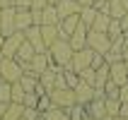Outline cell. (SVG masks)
Returning <instances> with one entry per match:
<instances>
[{
	"label": "cell",
	"mask_w": 128,
	"mask_h": 120,
	"mask_svg": "<svg viewBox=\"0 0 128 120\" xmlns=\"http://www.w3.org/2000/svg\"><path fill=\"white\" fill-rule=\"evenodd\" d=\"M46 55H48V60L56 65V67H60V70L70 67L72 48H70V43H68V39H58V41H53L48 48H46Z\"/></svg>",
	"instance_id": "6da1fadb"
},
{
	"label": "cell",
	"mask_w": 128,
	"mask_h": 120,
	"mask_svg": "<svg viewBox=\"0 0 128 120\" xmlns=\"http://www.w3.org/2000/svg\"><path fill=\"white\" fill-rule=\"evenodd\" d=\"M22 75H24V70L14 58H0V79L12 84V82H20Z\"/></svg>",
	"instance_id": "7a4b0ae2"
},
{
	"label": "cell",
	"mask_w": 128,
	"mask_h": 120,
	"mask_svg": "<svg viewBox=\"0 0 128 120\" xmlns=\"http://www.w3.org/2000/svg\"><path fill=\"white\" fill-rule=\"evenodd\" d=\"M87 48H92L94 53H102V55H106L109 48H111V39H109V34L90 29V31H87Z\"/></svg>",
	"instance_id": "3957f363"
},
{
	"label": "cell",
	"mask_w": 128,
	"mask_h": 120,
	"mask_svg": "<svg viewBox=\"0 0 128 120\" xmlns=\"http://www.w3.org/2000/svg\"><path fill=\"white\" fill-rule=\"evenodd\" d=\"M22 41H24V31H12L10 36H5L2 43H0V58H14Z\"/></svg>",
	"instance_id": "277c9868"
},
{
	"label": "cell",
	"mask_w": 128,
	"mask_h": 120,
	"mask_svg": "<svg viewBox=\"0 0 128 120\" xmlns=\"http://www.w3.org/2000/svg\"><path fill=\"white\" fill-rule=\"evenodd\" d=\"M51 96V106H58V108H70L75 103V91L72 89H51L48 91Z\"/></svg>",
	"instance_id": "5b68a950"
},
{
	"label": "cell",
	"mask_w": 128,
	"mask_h": 120,
	"mask_svg": "<svg viewBox=\"0 0 128 120\" xmlns=\"http://www.w3.org/2000/svg\"><path fill=\"white\" fill-rule=\"evenodd\" d=\"M92 55H94V50L92 48H80V50H72V58H70V70L80 72V70H85V67H90V63H92Z\"/></svg>",
	"instance_id": "8992f818"
},
{
	"label": "cell",
	"mask_w": 128,
	"mask_h": 120,
	"mask_svg": "<svg viewBox=\"0 0 128 120\" xmlns=\"http://www.w3.org/2000/svg\"><path fill=\"white\" fill-rule=\"evenodd\" d=\"M48 65H51V60H48V55H46V53H34V58H32L29 63L22 65V70L29 72V75H36V77H39V75H41Z\"/></svg>",
	"instance_id": "52a82bcc"
},
{
	"label": "cell",
	"mask_w": 128,
	"mask_h": 120,
	"mask_svg": "<svg viewBox=\"0 0 128 120\" xmlns=\"http://www.w3.org/2000/svg\"><path fill=\"white\" fill-rule=\"evenodd\" d=\"M109 79L114 84H126L128 82V63L126 60H118V63H111L109 65Z\"/></svg>",
	"instance_id": "ba28073f"
},
{
	"label": "cell",
	"mask_w": 128,
	"mask_h": 120,
	"mask_svg": "<svg viewBox=\"0 0 128 120\" xmlns=\"http://www.w3.org/2000/svg\"><path fill=\"white\" fill-rule=\"evenodd\" d=\"M72 91H75V103H80V106H87V103L94 99V86L82 82V79L72 86Z\"/></svg>",
	"instance_id": "9c48e42d"
},
{
	"label": "cell",
	"mask_w": 128,
	"mask_h": 120,
	"mask_svg": "<svg viewBox=\"0 0 128 120\" xmlns=\"http://www.w3.org/2000/svg\"><path fill=\"white\" fill-rule=\"evenodd\" d=\"M87 31H90V29L80 22L78 27H75V31L68 36V43H70L72 50H80V48H85V46H87Z\"/></svg>",
	"instance_id": "30bf717a"
},
{
	"label": "cell",
	"mask_w": 128,
	"mask_h": 120,
	"mask_svg": "<svg viewBox=\"0 0 128 120\" xmlns=\"http://www.w3.org/2000/svg\"><path fill=\"white\" fill-rule=\"evenodd\" d=\"M80 24V12L78 14H68L58 22V39H68V36L75 31V27Z\"/></svg>",
	"instance_id": "8fae6325"
},
{
	"label": "cell",
	"mask_w": 128,
	"mask_h": 120,
	"mask_svg": "<svg viewBox=\"0 0 128 120\" xmlns=\"http://www.w3.org/2000/svg\"><path fill=\"white\" fill-rule=\"evenodd\" d=\"M24 39L34 46L36 53H46V46H44V41H41V27H39V24H32L29 29H24Z\"/></svg>",
	"instance_id": "7c38bea8"
},
{
	"label": "cell",
	"mask_w": 128,
	"mask_h": 120,
	"mask_svg": "<svg viewBox=\"0 0 128 120\" xmlns=\"http://www.w3.org/2000/svg\"><path fill=\"white\" fill-rule=\"evenodd\" d=\"M34 24L32 22V7H14V29L24 31Z\"/></svg>",
	"instance_id": "4fadbf2b"
},
{
	"label": "cell",
	"mask_w": 128,
	"mask_h": 120,
	"mask_svg": "<svg viewBox=\"0 0 128 120\" xmlns=\"http://www.w3.org/2000/svg\"><path fill=\"white\" fill-rule=\"evenodd\" d=\"M0 29H2V36H10L12 31H17L14 29V5L0 10Z\"/></svg>",
	"instance_id": "5bb4252c"
},
{
	"label": "cell",
	"mask_w": 128,
	"mask_h": 120,
	"mask_svg": "<svg viewBox=\"0 0 128 120\" xmlns=\"http://www.w3.org/2000/svg\"><path fill=\"white\" fill-rule=\"evenodd\" d=\"M85 113L90 115V118L94 120H102L104 115H106V106H104V99H92L90 103L85 106Z\"/></svg>",
	"instance_id": "9a60e30c"
},
{
	"label": "cell",
	"mask_w": 128,
	"mask_h": 120,
	"mask_svg": "<svg viewBox=\"0 0 128 120\" xmlns=\"http://www.w3.org/2000/svg\"><path fill=\"white\" fill-rule=\"evenodd\" d=\"M58 70H60V67H56V65L51 63L48 67L39 75V84H41L46 91H51V89H53V82H56V72H58Z\"/></svg>",
	"instance_id": "2e32d148"
},
{
	"label": "cell",
	"mask_w": 128,
	"mask_h": 120,
	"mask_svg": "<svg viewBox=\"0 0 128 120\" xmlns=\"http://www.w3.org/2000/svg\"><path fill=\"white\" fill-rule=\"evenodd\" d=\"M56 10H58V17L63 19V17H68V14H78L80 12V2L78 0H58Z\"/></svg>",
	"instance_id": "e0dca14e"
},
{
	"label": "cell",
	"mask_w": 128,
	"mask_h": 120,
	"mask_svg": "<svg viewBox=\"0 0 128 120\" xmlns=\"http://www.w3.org/2000/svg\"><path fill=\"white\" fill-rule=\"evenodd\" d=\"M34 53H36V50H34V46H32V43L24 39V41H22V46L17 48V53H14V60H17L20 65H24V63H29V60L34 58Z\"/></svg>",
	"instance_id": "ac0fdd59"
},
{
	"label": "cell",
	"mask_w": 128,
	"mask_h": 120,
	"mask_svg": "<svg viewBox=\"0 0 128 120\" xmlns=\"http://www.w3.org/2000/svg\"><path fill=\"white\" fill-rule=\"evenodd\" d=\"M24 118V103H20V101H10L5 108V115H2V120H20Z\"/></svg>",
	"instance_id": "d6986e66"
},
{
	"label": "cell",
	"mask_w": 128,
	"mask_h": 120,
	"mask_svg": "<svg viewBox=\"0 0 128 120\" xmlns=\"http://www.w3.org/2000/svg\"><path fill=\"white\" fill-rule=\"evenodd\" d=\"M41 41L46 48L53 41H58V24H41Z\"/></svg>",
	"instance_id": "ffe728a7"
},
{
	"label": "cell",
	"mask_w": 128,
	"mask_h": 120,
	"mask_svg": "<svg viewBox=\"0 0 128 120\" xmlns=\"http://www.w3.org/2000/svg\"><path fill=\"white\" fill-rule=\"evenodd\" d=\"M41 118H44V120H70V115H68L65 108L51 106L48 111H44V113H41Z\"/></svg>",
	"instance_id": "44dd1931"
},
{
	"label": "cell",
	"mask_w": 128,
	"mask_h": 120,
	"mask_svg": "<svg viewBox=\"0 0 128 120\" xmlns=\"http://www.w3.org/2000/svg\"><path fill=\"white\" fill-rule=\"evenodd\" d=\"M58 22H60V17H58L56 5H46L41 10V24H58Z\"/></svg>",
	"instance_id": "7402d4cb"
},
{
	"label": "cell",
	"mask_w": 128,
	"mask_h": 120,
	"mask_svg": "<svg viewBox=\"0 0 128 120\" xmlns=\"http://www.w3.org/2000/svg\"><path fill=\"white\" fill-rule=\"evenodd\" d=\"M97 12H99V10H97L94 5L80 7V22H82V24H85V27L90 29V27H92V22H94V17H97Z\"/></svg>",
	"instance_id": "603a6c76"
},
{
	"label": "cell",
	"mask_w": 128,
	"mask_h": 120,
	"mask_svg": "<svg viewBox=\"0 0 128 120\" xmlns=\"http://www.w3.org/2000/svg\"><path fill=\"white\" fill-rule=\"evenodd\" d=\"M109 22H111V17H109L106 12H97V17H94V22H92L90 29H94V31H104V34H106Z\"/></svg>",
	"instance_id": "cb8c5ba5"
},
{
	"label": "cell",
	"mask_w": 128,
	"mask_h": 120,
	"mask_svg": "<svg viewBox=\"0 0 128 120\" xmlns=\"http://www.w3.org/2000/svg\"><path fill=\"white\" fill-rule=\"evenodd\" d=\"M106 82H109V65L104 63L102 67H97V75H94V89H104Z\"/></svg>",
	"instance_id": "d4e9b609"
},
{
	"label": "cell",
	"mask_w": 128,
	"mask_h": 120,
	"mask_svg": "<svg viewBox=\"0 0 128 120\" xmlns=\"http://www.w3.org/2000/svg\"><path fill=\"white\" fill-rule=\"evenodd\" d=\"M20 84L24 91H36V86H39V77L36 75H29V72H24L20 77Z\"/></svg>",
	"instance_id": "484cf974"
},
{
	"label": "cell",
	"mask_w": 128,
	"mask_h": 120,
	"mask_svg": "<svg viewBox=\"0 0 128 120\" xmlns=\"http://www.w3.org/2000/svg\"><path fill=\"white\" fill-rule=\"evenodd\" d=\"M123 14H126V10H123L121 0H109V17L111 19H121Z\"/></svg>",
	"instance_id": "4316f807"
},
{
	"label": "cell",
	"mask_w": 128,
	"mask_h": 120,
	"mask_svg": "<svg viewBox=\"0 0 128 120\" xmlns=\"http://www.w3.org/2000/svg\"><path fill=\"white\" fill-rule=\"evenodd\" d=\"M0 101L2 103H10L12 101V84L5 82V79H0Z\"/></svg>",
	"instance_id": "83f0119b"
},
{
	"label": "cell",
	"mask_w": 128,
	"mask_h": 120,
	"mask_svg": "<svg viewBox=\"0 0 128 120\" xmlns=\"http://www.w3.org/2000/svg\"><path fill=\"white\" fill-rule=\"evenodd\" d=\"M104 106H106V115L116 118L118 111H121V101H118V99H104Z\"/></svg>",
	"instance_id": "f1b7e54d"
},
{
	"label": "cell",
	"mask_w": 128,
	"mask_h": 120,
	"mask_svg": "<svg viewBox=\"0 0 128 120\" xmlns=\"http://www.w3.org/2000/svg\"><path fill=\"white\" fill-rule=\"evenodd\" d=\"M106 34H109V39H111V41H114V39H118V36H123L121 22H118V19H111V22H109V29H106Z\"/></svg>",
	"instance_id": "f546056e"
},
{
	"label": "cell",
	"mask_w": 128,
	"mask_h": 120,
	"mask_svg": "<svg viewBox=\"0 0 128 120\" xmlns=\"http://www.w3.org/2000/svg\"><path fill=\"white\" fill-rule=\"evenodd\" d=\"M65 111H68L70 120H82V118H85V106H80V103H72V106L65 108Z\"/></svg>",
	"instance_id": "4dcf8cb0"
},
{
	"label": "cell",
	"mask_w": 128,
	"mask_h": 120,
	"mask_svg": "<svg viewBox=\"0 0 128 120\" xmlns=\"http://www.w3.org/2000/svg\"><path fill=\"white\" fill-rule=\"evenodd\" d=\"M78 75H80V79H82V82H87V84L94 86V75H97V70H94L92 65H90V67H85V70H80Z\"/></svg>",
	"instance_id": "1f68e13d"
},
{
	"label": "cell",
	"mask_w": 128,
	"mask_h": 120,
	"mask_svg": "<svg viewBox=\"0 0 128 120\" xmlns=\"http://www.w3.org/2000/svg\"><path fill=\"white\" fill-rule=\"evenodd\" d=\"M104 96H106V99H118V84H114V82L109 79L106 84H104Z\"/></svg>",
	"instance_id": "d6a6232c"
},
{
	"label": "cell",
	"mask_w": 128,
	"mask_h": 120,
	"mask_svg": "<svg viewBox=\"0 0 128 120\" xmlns=\"http://www.w3.org/2000/svg\"><path fill=\"white\" fill-rule=\"evenodd\" d=\"M78 82H80V75H78L75 70H70V67H65V84L72 89V86L78 84Z\"/></svg>",
	"instance_id": "836d02e7"
},
{
	"label": "cell",
	"mask_w": 128,
	"mask_h": 120,
	"mask_svg": "<svg viewBox=\"0 0 128 120\" xmlns=\"http://www.w3.org/2000/svg\"><path fill=\"white\" fill-rule=\"evenodd\" d=\"M22 103H24L27 108H36V103H39V96H36L34 91H27V94H24V99H22Z\"/></svg>",
	"instance_id": "e575fe53"
},
{
	"label": "cell",
	"mask_w": 128,
	"mask_h": 120,
	"mask_svg": "<svg viewBox=\"0 0 128 120\" xmlns=\"http://www.w3.org/2000/svg\"><path fill=\"white\" fill-rule=\"evenodd\" d=\"M24 94H27V91L22 89V84H20V82H12V101H20V103H22Z\"/></svg>",
	"instance_id": "d590c367"
},
{
	"label": "cell",
	"mask_w": 128,
	"mask_h": 120,
	"mask_svg": "<svg viewBox=\"0 0 128 120\" xmlns=\"http://www.w3.org/2000/svg\"><path fill=\"white\" fill-rule=\"evenodd\" d=\"M65 70H58L56 72V82H53V89H65ZM68 89H70V86H68Z\"/></svg>",
	"instance_id": "8d00e7d4"
},
{
	"label": "cell",
	"mask_w": 128,
	"mask_h": 120,
	"mask_svg": "<svg viewBox=\"0 0 128 120\" xmlns=\"http://www.w3.org/2000/svg\"><path fill=\"white\" fill-rule=\"evenodd\" d=\"M36 108H39L41 113L51 108V96H48V94H44V96H39V103H36Z\"/></svg>",
	"instance_id": "74e56055"
},
{
	"label": "cell",
	"mask_w": 128,
	"mask_h": 120,
	"mask_svg": "<svg viewBox=\"0 0 128 120\" xmlns=\"http://www.w3.org/2000/svg\"><path fill=\"white\" fill-rule=\"evenodd\" d=\"M36 118H41V111H39V108H27L24 106V120H36Z\"/></svg>",
	"instance_id": "f35d334b"
},
{
	"label": "cell",
	"mask_w": 128,
	"mask_h": 120,
	"mask_svg": "<svg viewBox=\"0 0 128 120\" xmlns=\"http://www.w3.org/2000/svg\"><path fill=\"white\" fill-rule=\"evenodd\" d=\"M118 101L121 103H128V82L118 86Z\"/></svg>",
	"instance_id": "ab89813d"
},
{
	"label": "cell",
	"mask_w": 128,
	"mask_h": 120,
	"mask_svg": "<svg viewBox=\"0 0 128 120\" xmlns=\"http://www.w3.org/2000/svg\"><path fill=\"white\" fill-rule=\"evenodd\" d=\"M94 67V70H97V67H102V65H104V55H102V53H94L92 55V63H90Z\"/></svg>",
	"instance_id": "60d3db41"
},
{
	"label": "cell",
	"mask_w": 128,
	"mask_h": 120,
	"mask_svg": "<svg viewBox=\"0 0 128 120\" xmlns=\"http://www.w3.org/2000/svg\"><path fill=\"white\" fill-rule=\"evenodd\" d=\"M32 22L41 27V10H34V7H32Z\"/></svg>",
	"instance_id": "b9f144b4"
},
{
	"label": "cell",
	"mask_w": 128,
	"mask_h": 120,
	"mask_svg": "<svg viewBox=\"0 0 128 120\" xmlns=\"http://www.w3.org/2000/svg\"><path fill=\"white\" fill-rule=\"evenodd\" d=\"M118 22H121V29H123V36H126V39H128V12L123 14V17H121V19H118Z\"/></svg>",
	"instance_id": "7bdbcfd3"
},
{
	"label": "cell",
	"mask_w": 128,
	"mask_h": 120,
	"mask_svg": "<svg viewBox=\"0 0 128 120\" xmlns=\"http://www.w3.org/2000/svg\"><path fill=\"white\" fill-rule=\"evenodd\" d=\"M46 5H48L46 0H32V7H34V10H44Z\"/></svg>",
	"instance_id": "ee69618b"
},
{
	"label": "cell",
	"mask_w": 128,
	"mask_h": 120,
	"mask_svg": "<svg viewBox=\"0 0 128 120\" xmlns=\"http://www.w3.org/2000/svg\"><path fill=\"white\" fill-rule=\"evenodd\" d=\"M14 7H32V0H14Z\"/></svg>",
	"instance_id": "f6af8a7d"
},
{
	"label": "cell",
	"mask_w": 128,
	"mask_h": 120,
	"mask_svg": "<svg viewBox=\"0 0 128 120\" xmlns=\"http://www.w3.org/2000/svg\"><path fill=\"white\" fill-rule=\"evenodd\" d=\"M121 55H123V60L128 63V39L123 41V48H121Z\"/></svg>",
	"instance_id": "bcb514c9"
},
{
	"label": "cell",
	"mask_w": 128,
	"mask_h": 120,
	"mask_svg": "<svg viewBox=\"0 0 128 120\" xmlns=\"http://www.w3.org/2000/svg\"><path fill=\"white\" fill-rule=\"evenodd\" d=\"M121 118H128V103H121V111H118Z\"/></svg>",
	"instance_id": "7dc6e473"
},
{
	"label": "cell",
	"mask_w": 128,
	"mask_h": 120,
	"mask_svg": "<svg viewBox=\"0 0 128 120\" xmlns=\"http://www.w3.org/2000/svg\"><path fill=\"white\" fill-rule=\"evenodd\" d=\"M5 7H12V0H0V10H5Z\"/></svg>",
	"instance_id": "c3c4849f"
},
{
	"label": "cell",
	"mask_w": 128,
	"mask_h": 120,
	"mask_svg": "<svg viewBox=\"0 0 128 120\" xmlns=\"http://www.w3.org/2000/svg\"><path fill=\"white\" fill-rule=\"evenodd\" d=\"M78 2H80V7H87V5H92L94 0H78Z\"/></svg>",
	"instance_id": "681fc988"
},
{
	"label": "cell",
	"mask_w": 128,
	"mask_h": 120,
	"mask_svg": "<svg viewBox=\"0 0 128 120\" xmlns=\"http://www.w3.org/2000/svg\"><path fill=\"white\" fill-rule=\"evenodd\" d=\"M5 108H7V103H2V101H0V120H2V115H5Z\"/></svg>",
	"instance_id": "f907efd6"
},
{
	"label": "cell",
	"mask_w": 128,
	"mask_h": 120,
	"mask_svg": "<svg viewBox=\"0 0 128 120\" xmlns=\"http://www.w3.org/2000/svg\"><path fill=\"white\" fill-rule=\"evenodd\" d=\"M121 5H123V10L128 12V0H121Z\"/></svg>",
	"instance_id": "816d5d0a"
},
{
	"label": "cell",
	"mask_w": 128,
	"mask_h": 120,
	"mask_svg": "<svg viewBox=\"0 0 128 120\" xmlns=\"http://www.w3.org/2000/svg\"><path fill=\"white\" fill-rule=\"evenodd\" d=\"M102 120H114V118H111V115H104V118H102Z\"/></svg>",
	"instance_id": "f5cc1de1"
},
{
	"label": "cell",
	"mask_w": 128,
	"mask_h": 120,
	"mask_svg": "<svg viewBox=\"0 0 128 120\" xmlns=\"http://www.w3.org/2000/svg\"><path fill=\"white\" fill-rule=\"evenodd\" d=\"M114 120H128V118H121V115H116V118H114Z\"/></svg>",
	"instance_id": "db71d44e"
},
{
	"label": "cell",
	"mask_w": 128,
	"mask_h": 120,
	"mask_svg": "<svg viewBox=\"0 0 128 120\" xmlns=\"http://www.w3.org/2000/svg\"><path fill=\"white\" fill-rule=\"evenodd\" d=\"M82 120H94V118H90V115H87V113H85V118H82Z\"/></svg>",
	"instance_id": "11a10c76"
},
{
	"label": "cell",
	"mask_w": 128,
	"mask_h": 120,
	"mask_svg": "<svg viewBox=\"0 0 128 120\" xmlns=\"http://www.w3.org/2000/svg\"><path fill=\"white\" fill-rule=\"evenodd\" d=\"M2 39H5V36H2V29H0V43H2Z\"/></svg>",
	"instance_id": "9f6ffc18"
},
{
	"label": "cell",
	"mask_w": 128,
	"mask_h": 120,
	"mask_svg": "<svg viewBox=\"0 0 128 120\" xmlns=\"http://www.w3.org/2000/svg\"><path fill=\"white\" fill-rule=\"evenodd\" d=\"M36 120H44V118H36Z\"/></svg>",
	"instance_id": "6f0895ef"
},
{
	"label": "cell",
	"mask_w": 128,
	"mask_h": 120,
	"mask_svg": "<svg viewBox=\"0 0 128 120\" xmlns=\"http://www.w3.org/2000/svg\"><path fill=\"white\" fill-rule=\"evenodd\" d=\"M20 120H24V118H20Z\"/></svg>",
	"instance_id": "680465c9"
}]
</instances>
